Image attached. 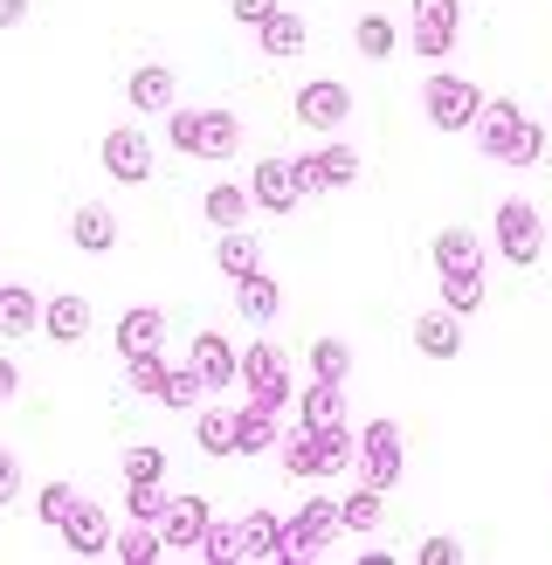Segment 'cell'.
Instances as JSON below:
<instances>
[{
  "label": "cell",
  "mask_w": 552,
  "mask_h": 565,
  "mask_svg": "<svg viewBox=\"0 0 552 565\" xmlns=\"http://www.w3.org/2000/svg\"><path fill=\"white\" fill-rule=\"evenodd\" d=\"M152 345H166V310H152V303H131L125 318H118V352L131 359V352H152Z\"/></svg>",
  "instance_id": "obj_26"
},
{
  "label": "cell",
  "mask_w": 552,
  "mask_h": 565,
  "mask_svg": "<svg viewBox=\"0 0 552 565\" xmlns=\"http://www.w3.org/2000/svg\"><path fill=\"white\" fill-rule=\"evenodd\" d=\"M97 159H104V173H110V180H125V186H146V180H152V138L138 131V125L104 131Z\"/></svg>",
  "instance_id": "obj_7"
},
{
  "label": "cell",
  "mask_w": 552,
  "mask_h": 565,
  "mask_svg": "<svg viewBox=\"0 0 552 565\" xmlns=\"http://www.w3.org/2000/svg\"><path fill=\"white\" fill-rule=\"evenodd\" d=\"M235 146H242V118L235 110H193V152L187 159H235Z\"/></svg>",
  "instance_id": "obj_15"
},
{
  "label": "cell",
  "mask_w": 552,
  "mask_h": 565,
  "mask_svg": "<svg viewBox=\"0 0 552 565\" xmlns=\"http://www.w3.org/2000/svg\"><path fill=\"white\" fill-rule=\"evenodd\" d=\"M235 539H242V558H256V565H290V558H297L290 518H276V511H248V518L235 524Z\"/></svg>",
  "instance_id": "obj_8"
},
{
  "label": "cell",
  "mask_w": 552,
  "mask_h": 565,
  "mask_svg": "<svg viewBox=\"0 0 552 565\" xmlns=\"http://www.w3.org/2000/svg\"><path fill=\"white\" fill-rule=\"evenodd\" d=\"M545 146H552V125H524L518 152H511V166H539V159H545Z\"/></svg>",
  "instance_id": "obj_44"
},
{
  "label": "cell",
  "mask_w": 552,
  "mask_h": 565,
  "mask_svg": "<svg viewBox=\"0 0 552 565\" xmlns=\"http://www.w3.org/2000/svg\"><path fill=\"white\" fill-rule=\"evenodd\" d=\"M352 49L367 55V63H386V55L401 49V28L386 21V14H359V21H352Z\"/></svg>",
  "instance_id": "obj_33"
},
{
  "label": "cell",
  "mask_w": 552,
  "mask_h": 565,
  "mask_svg": "<svg viewBox=\"0 0 552 565\" xmlns=\"http://www.w3.org/2000/svg\"><path fill=\"white\" fill-rule=\"evenodd\" d=\"M414 558H422V565H456V558H463V545H456V539H428Z\"/></svg>",
  "instance_id": "obj_46"
},
{
  "label": "cell",
  "mask_w": 552,
  "mask_h": 565,
  "mask_svg": "<svg viewBox=\"0 0 552 565\" xmlns=\"http://www.w3.org/2000/svg\"><path fill=\"white\" fill-rule=\"evenodd\" d=\"M463 35V0H414V28H407V49L422 63H442Z\"/></svg>",
  "instance_id": "obj_6"
},
{
  "label": "cell",
  "mask_w": 552,
  "mask_h": 565,
  "mask_svg": "<svg viewBox=\"0 0 552 565\" xmlns=\"http://www.w3.org/2000/svg\"><path fill=\"white\" fill-rule=\"evenodd\" d=\"M193 552H201L208 565H229V558H242V539H235V524H208Z\"/></svg>",
  "instance_id": "obj_41"
},
{
  "label": "cell",
  "mask_w": 552,
  "mask_h": 565,
  "mask_svg": "<svg viewBox=\"0 0 552 565\" xmlns=\"http://www.w3.org/2000/svg\"><path fill=\"white\" fill-rule=\"evenodd\" d=\"M28 21V0H0V28H21Z\"/></svg>",
  "instance_id": "obj_49"
},
{
  "label": "cell",
  "mask_w": 552,
  "mask_h": 565,
  "mask_svg": "<svg viewBox=\"0 0 552 565\" xmlns=\"http://www.w3.org/2000/svg\"><path fill=\"white\" fill-rule=\"evenodd\" d=\"M276 456H284V469L297 476V483H311V476H325L318 428H304V420H297V435H284V441H276Z\"/></svg>",
  "instance_id": "obj_28"
},
{
  "label": "cell",
  "mask_w": 552,
  "mask_h": 565,
  "mask_svg": "<svg viewBox=\"0 0 552 565\" xmlns=\"http://www.w3.org/2000/svg\"><path fill=\"white\" fill-rule=\"evenodd\" d=\"M42 331V297L28 282H0V338H28Z\"/></svg>",
  "instance_id": "obj_23"
},
{
  "label": "cell",
  "mask_w": 552,
  "mask_h": 565,
  "mask_svg": "<svg viewBox=\"0 0 552 565\" xmlns=\"http://www.w3.org/2000/svg\"><path fill=\"white\" fill-rule=\"evenodd\" d=\"M248 201H256V214H297L304 207L297 166L290 159H256V173H248Z\"/></svg>",
  "instance_id": "obj_9"
},
{
  "label": "cell",
  "mask_w": 552,
  "mask_h": 565,
  "mask_svg": "<svg viewBox=\"0 0 552 565\" xmlns=\"http://www.w3.org/2000/svg\"><path fill=\"white\" fill-rule=\"evenodd\" d=\"M70 242L83 248V256H110V248H118V214H110L104 201H83L70 214Z\"/></svg>",
  "instance_id": "obj_20"
},
{
  "label": "cell",
  "mask_w": 552,
  "mask_h": 565,
  "mask_svg": "<svg viewBox=\"0 0 552 565\" xmlns=\"http://www.w3.org/2000/svg\"><path fill=\"white\" fill-rule=\"evenodd\" d=\"M242 386H248V407H263L284 420L297 407V386H290V359L269 345V338H256V345H242Z\"/></svg>",
  "instance_id": "obj_1"
},
{
  "label": "cell",
  "mask_w": 552,
  "mask_h": 565,
  "mask_svg": "<svg viewBox=\"0 0 552 565\" xmlns=\"http://www.w3.org/2000/svg\"><path fill=\"white\" fill-rule=\"evenodd\" d=\"M14 497H21V456H8V448H0V511H8Z\"/></svg>",
  "instance_id": "obj_45"
},
{
  "label": "cell",
  "mask_w": 552,
  "mask_h": 565,
  "mask_svg": "<svg viewBox=\"0 0 552 565\" xmlns=\"http://www.w3.org/2000/svg\"><path fill=\"white\" fill-rule=\"evenodd\" d=\"M91 297H76V290H63V297H49L42 303V331L55 338V345H83V338H91Z\"/></svg>",
  "instance_id": "obj_18"
},
{
  "label": "cell",
  "mask_w": 552,
  "mask_h": 565,
  "mask_svg": "<svg viewBox=\"0 0 552 565\" xmlns=\"http://www.w3.org/2000/svg\"><path fill=\"white\" fill-rule=\"evenodd\" d=\"M229 14H235V21H248V28H256L263 14H276V0H229Z\"/></svg>",
  "instance_id": "obj_47"
},
{
  "label": "cell",
  "mask_w": 552,
  "mask_h": 565,
  "mask_svg": "<svg viewBox=\"0 0 552 565\" xmlns=\"http://www.w3.org/2000/svg\"><path fill=\"white\" fill-rule=\"evenodd\" d=\"M304 42H311V28H304V14H290V8H276V14H263V21H256V49H263V55H276V63L304 55Z\"/></svg>",
  "instance_id": "obj_22"
},
{
  "label": "cell",
  "mask_w": 552,
  "mask_h": 565,
  "mask_svg": "<svg viewBox=\"0 0 552 565\" xmlns=\"http://www.w3.org/2000/svg\"><path fill=\"white\" fill-rule=\"evenodd\" d=\"M290 166H297V186H304V201H311V193H339V186H352V180H359V152L346 146V138H325V146L297 152Z\"/></svg>",
  "instance_id": "obj_3"
},
{
  "label": "cell",
  "mask_w": 552,
  "mask_h": 565,
  "mask_svg": "<svg viewBox=\"0 0 552 565\" xmlns=\"http://www.w3.org/2000/svg\"><path fill=\"white\" fill-rule=\"evenodd\" d=\"M193 441H201V456H235V414L229 407H193Z\"/></svg>",
  "instance_id": "obj_32"
},
{
  "label": "cell",
  "mask_w": 552,
  "mask_h": 565,
  "mask_svg": "<svg viewBox=\"0 0 552 565\" xmlns=\"http://www.w3.org/2000/svg\"><path fill=\"white\" fill-rule=\"evenodd\" d=\"M414 352H422V359H442V365L463 352V318H456L449 303H435V310H422V318H414Z\"/></svg>",
  "instance_id": "obj_17"
},
{
  "label": "cell",
  "mask_w": 552,
  "mask_h": 565,
  "mask_svg": "<svg viewBox=\"0 0 552 565\" xmlns=\"http://www.w3.org/2000/svg\"><path fill=\"white\" fill-rule=\"evenodd\" d=\"M201 214L214 221V235H221V228H242V221L256 214V201H248V186H229V180H221V186H208Z\"/></svg>",
  "instance_id": "obj_31"
},
{
  "label": "cell",
  "mask_w": 552,
  "mask_h": 565,
  "mask_svg": "<svg viewBox=\"0 0 552 565\" xmlns=\"http://www.w3.org/2000/svg\"><path fill=\"white\" fill-rule=\"evenodd\" d=\"M484 104H490V97H484L469 76L435 70V76L422 83V110H428V125H435V131H469V125L484 118Z\"/></svg>",
  "instance_id": "obj_2"
},
{
  "label": "cell",
  "mask_w": 552,
  "mask_h": 565,
  "mask_svg": "<svg viewBox=\"0 0 552 565\" xmlns=\"http://www.w3.org/2000/svg\"><path fill=\"white\" fill-rule=\"evenodd\" d=\"M386 518V490H373V483H359L346 503H339V531H373Z\"/></svg>",
  "instance_id": "obj_35"
},
{
  "label": "cell",
  "mask_w": 552,
  "mask_h": 565,
  "mask_svg": "<svg viewBox=\"0 0 552 565\" xmlns=\"http://www.w3.org/2000/svg\"><path fill=\"white\" fill-rule=\"evenodd\" d=\"M311 373L318 380H352V345H346V338H318V345H311Z\"/></svg>",
  "instance_id": "obj_38"
},
{
  "label": "cell",
  "mask_w": 552,
  "mask_h": 565,
  "mask_svg": "<svg viewBox=\"0 0 552 565\" xmlns=\"http://www.w3.org/2000/svg\"><path fill=\"white\" fill-rule=\"evenodd\" d=\"M21 393V373H14V359H0V401H14Z\"/></svg>",
  "instance_id": "obj_48"
},
{
  "label": "cell",
  "mask_w": 552,
  "mask_h": 565,
  "mask_svg": "<svg viewBox=\"0 0 552 565\" xmlns=\"http://www.w3.org/2000/svg\"><path fill=\"white\" fill-rule=\"evenodd\" d=\"M331 531H339V503L331 497H311L304 511L290 518V539H297V558H318L331 545Z\"/></svg>",
  "instance_id": "obj_21"
},
{
  "label": "cell",
  "mask_w": 552,
  "mask_h": 565,
  "mask_svg": "<svg viewBox=\"0 0 552 565\" xmlns=\"http://www.w3.org/2000/svg\"><path fill=\"white\" fill-rule=\"evenodd\" d=\"M110 558H125V565H159L166 558V539H159V524H125L118 539H110Z\"/></svg>",
  "instance_id": "obj_29"
},
{
  "label": "cell",
  "mask_w": 552,
  "mask_h": 565,
  "mask_svg": "<svg viewBox=\"0 0 552 565\" xmlns=\"http://www.w3.org/2000/svg\"><path fill=\"white\" fill-rule=\"evenodd\" d=\"M125 511L138 524H159L166 518V483H125Z\"/></svg>",
  "instance_id": "obj_40"
},
{
  "label": "cell",
  "mask_w": 552,
  "mask_h": 565,
  "mask_svg": "<svg viewBox=\"0 0 552 565\" xmlns=\"http://www.w3.org/2000/svg\"><path fill=\"white\" fill-rule=\"evenodd\" d=\"M524 125H532V118H524V110H518L511 97H490V104H484V118L469 125V131H477V146H484V159H497V166H511V152H518V138H524Z\"/></svg>",
  "instance_id": "obj_10"
},
{
  "label": "cell",
  "mask_w": 552,
  "mask_h": 565,
  "mask_svg": "<svg viewBox=\"0 0 552 565\" xmlns=\"http://www.w3.org/2000/svg\"><path fill=\"white\" fill-rule=\"evenodd\" d=\"M55 539H63L76 558H104V552H110V518H104V503L76 497V503H70V518L55 524Z\"/></svg>",
  "instance_id": "obj_12"
},
{
  "label": "cell",
  "mask_w": 552,
  "mask_h": 565,
  "mask_svg": "<svg viewBox=\"0 0 552 565\" xmlns=\"http://www.w3.org/2000/svg\"><path fill=\"white\" fill-rule=\"evenodd\" d=\"M352 118V90L339 76H318V83H304L297 90V125H311V131H339Z\"/></svg>",
  "instance_id": "obj_11"
},
{
  "label": "cell",
  "mask_w": 552,
  "mask_h": 565,
  "mask_svg": "<svg viewBox=\"0 0 552 565\" xmlns=\"http://www.w3.org/2000/svg\"><path fill=\"white\" fill-rule=\"evenodd\" d=\"M208 524H214L208 497H166L159 539H166V552H193V545H201V531H208Z\"/></svg>",
  "instance_id": "obj_14"
},
{
  "label": "cell",
  "mask_w": 552,
  "mask_h": 565,
  "mask_svg": "<svg viewBox=\"0 0 552 565\" xmlns=\"http://www.w3.org/2000/svg\"><path fill=\"white\" fill-rule=\"evenodd\" d=\"M125 97H131V110H146V118H166L173 97H180V83H173V70H166V63H138L131 83H125Z\"/></svg>",
  "instance_id": "obj_19"
},
{
  "label": "cell",
  "mask_w": 552,
  "mask_h": 565,
  "mask_svg": "<svg viewBox=\"0 0 552 565\" xmlns=\"http://www.w3.org/2000/svg\"><path fill=\"white\" fill-rule=\"evenodd\" d=\"M497 256H505L511 269H532L545 256V221L532 201H505L497 207Z\"/></svg>",
  "instance_id": "obj_4"
},
{
  "label": "cell",
  "mask_w": 552,
  "mask_h": 565,
  "mask_svg": "<svg viewBox=\"0 0 552 565\" xmlns=\"http://www.w3.org/2000/svg\"><path fill=\"white\" fill-rule=\"evenodd\" d=\"M70 503H76V490H70V483H42V497H35V518L55 531V524L70 518Z\"/></svg>",
  "instance_id": "obj_42"
},
{
  "label": "cell",
  "mask_w": 552,
  "mask_h": 565,
  "mask_svg": "<svg viewBox=\"0 0 552 565\" xmlns=\"http://www.w3.org/2000/svg\"><path fill=\"white\" fill-rule=\"evenodd\" d=\"M125 483H166V448H152V441L125 448Z\"/></svg>",
  "instance_id": "obj_39"
},
{
  "label": "cell",
  "mask_w": 552,
  "mask_h": 565,
  "mask_svg": "<svg viewBox=\"0 0 552 565\" xmlns=\"http://www.w3.org/2000/svg\"><path fill=\"white\" fill-rule=\"evenodd\" d=\"M187 365L201 373V386L208 393H221L229 380H242V352L229 345L221 331H193V345H187Z\"/></svg>",
  "instance_id": "obj_13"
},
{
  "label": "cell",
  "mask_w": 552,
  "mask_h": 565,
  "mask_svg": "<svg viewBox=\"0 0 552 565\" xmlns=\"http://www.w3.org/2000/svg\"><path fill=\"white\" fill-rule=\"evenodd\" d=\"M166 146H173V152H193V104H173V110H166Z\"/></svg>",
  "instance_id": "obj_43"
},
{
  "label": "cell",
  "mask_w": 552,
  "mask_h": 565,
  "mask_svg": "<svg viewBox=\"0 0 552 565\" xmlns=\"http://www.w3.org/2000/svg\"><path fill=\"white\" fill-rule=\"evenodd\" d=\"M166 373H173V365H166V345L125 359V380H131V393H146V401H159V393H166Z\"/></svg>",
  "instance_id": "obj_34"
},
{
  "label": "cell",
  "mask_w": 552,
  "mask_h": 565,
  "mask_svg": "<svg viewBox=\"0 0 552 565\" xmlns=\"http://www.w3.org/2000/svg\"><path fill=\"white\" fill-rule=\"evenodd\" d=\"M297 420H304V428H318V435L346 428V380H318L311 373V386L297 393Z\"/></svg>",
  "instance_id": "obj_16"
},
{
  "label": "cell",
  "mask_w": 552,
  "mask_h": 565,
  "mask_svg": "<svg viewBox=\"0 0 552 565\" xmlns=\"http://www.w3.org/2000/svg\"><path fill=\"white\" fill-rule=\"evenodd\" d=\"M214 269L229 276V282L256 276V269H263V248H256V235H248V228H221V242H214Z\"/></svg>",
  "instance_id": "obj_24"
},
{
  "label": "cell",
  "mask_w": 552,
  "mask_h": 565,
  "mask_svg": "<svg viewBox=\"0 0 552 565\" xmlns=\"http://www.w3.org/2000/svg\"><path fill=\"white\" fill-rule=\"evenodd\" d=\"M401 462H407V448H401V428L394 420H367L359 428V483H373V490H394L401 483Z\"/></svg>",
  "instance_id": "obj_5"
},
{
  "label": "cell",
  "mask_w": 552,
  "mask_h": 565,
  "mask_svg": "<svg viewBox=\"0 0 552 565\" xmlns=\"http://www.w3.org/2000/svg\"><path fill=\"white\" fill-rule=\"evenodd\" d=\"M435 276H442V303H449L456 318L484 310V263H449V269H435Z\"/></svg>",
  "instance_id": "obj_25"
},
{
  "label": "cell",
  "mask_w": 552,
  "mask_h": 565,
  "mask_svg": "<svg viewBox=\"0 0 552 565\" xmlns=\"http://www.w3.org/2000/svg\"><path fill=\"white\" fill-rule=\"evenodd\" d=\"M159 401L173 407V414H193V407L208 401V386H201V373H193V365H173V373H166V393H159Z\"/></svg>",
  "instance_id": "obj_37"
},
{
  "label": "cell",
  "mask_w": 552,
  "mask_h": 565,
  "mask_svg": "<svg viewBox=\"0 0 552 565\" xmlns=\"http://www.w3.org/2000/svg\"><path fill=\"white\" fill-rule=\"evenodd\" d=\"M276 414H263V407H242L235 414V456H276Z\"/></svg>",
  "instance_id": "obj_30"
},
{
  "label": "cell",
  "mask_w": 552,
  "mask_h": 565,
  "mask_svg": "<svg viewBox=\"0 0 552 565\" xmlns=\"http://www.w3.org/2000/svg\"><path fill=\"white\" fill-rule=\"evenodd\" d=\"M235 303H242V318L248 324H276V310H284V290H276V276H242L235 282Z\"/></svg>",
  "instance_id": "obj_27"
},
{
  "label": "cell",
  "mask_w": 552,
  "mask_h": 565,
  "mask_svg": "<svg viewBox=\"0 0 552 565\" xmlns=\"http://www.w3.org/2000/svg\"><path fill=\"white\" fill-rule=\"evenodd\" d=\"M428 256H435V269H449V263H484V242H477V228H442V235L428 242Z\"/></svg>",
  "instance_id": "obj_36"
}]
</instances>
